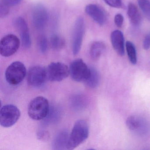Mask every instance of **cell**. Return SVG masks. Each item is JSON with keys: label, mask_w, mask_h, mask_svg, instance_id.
Masks as SVG:
<instances>
[{"label": "cell", "mask_w": 150, "mask_h": 150, "mask_svg": "<svg viewBox=\"0 0 150 150\" xmlns=\"http://www.w3.org/2000/svg\"><path fill=\"white\" fill-rule=\"evenodd\" d=\"M89 135L88 124L85 120H78L74 124L69 135L67 150L75 149L86 140Z\"/></svg>", "instance_id": "cell-1"}, {"label": "cell", "mask_w": 150, "mask_h": 150, "mask_svg": "<svg viewBox=\"0 0 150 150\" xmlns=\"http://www.w3.org/2000/svg\"><path fill=\"white\" fill-rule=\"evenodd\" d=\"M50 110L49 101L43 96L35 97L28 106V115L31 119L37 121L45 119Z\"/></svg>", "instance_id": "cell-2"}, {"label": "cell", "mask_w": 150, "mask_h": 150, "mask_svg": "<svg viewBox=\"0 0 150 150\" xmlns=\"http://www.w3.org/2000/svg\"><path fill=\"white\" fill-rule=\"evenodd\" d=\"M27 75V69L23 63L16 61L12 63L6 69L5 73L7 82L16 86L21 83Z\"/></svg>", "instance_id": "cell-3"}, {"label": "cell", "mask_w": 150, "mask_h": 150, "mask_svg": "<svg viewBox=\"0 0 150 150\" xmlns=\"http://www.w3.org/2000/svg\"><path fill=\"white\" fill-rule=\"evenodd\" d=\"M21 116L20 110L15 105H4L0 110V124L5 128H8L15 124Z\"/></svg>", "instance_id": "cell-4"}, {"label": "cell", "mask_w": 150, "mask_h": 150, "mask_svg": "<svg viewBox=\"0 0 150 150\" xmlns=\"http://www.w3.org/2000/svg\"><path fill=\"white\" fill-rule=\"evenodd\" d=\"M69 71L72 79L77 82L86 81L91 73L90 67L80 59H75L71 63Z\"/></svg>", "instance_id": "cell-5"}, {"label": "cell", "mask_w": 150, "mask_h": 150, "mask_svg": "<svg viewBox=\"0 0 150 150\" xmlns=\"http://www.w3.org/2000/svg\"><path fill=\"white\" fill-rule=\"evenodd\" d=\"M47 80L52 82L62 81L70 74L69 68L61 62H52L46 67Z\"/></svg>", "instance_id": "cell-6"}, {"label": "cell", "mask_w": 150, "mask_h": 150, "mask_svg": "<svg viewBox=\"0 0 150 150\" xmlns=\"http://www.w3.org/2000/svg\"><path fill=\"white\" fill-rule=\"evenodd\" d=\"M21 42L14 35H8L0 41V53L4 57H8L14 54L19 49Z\"/></svg>", "instance_id": "cell-7"}, {"label": "cell", "mask_w": 150, "mask_h": 150, "mask_svg": "<svg viewBox=\"0 0 150 150\" xmlns=\"http://www.w3.org/2000/svg\"><path fill=\"white\" fill-rule=\"evenodd\" d=\"M28 82L33 87L42 86L47 80L46 68L41 66L30 67L28 73Z\"/></svg>", "instance_id": "cell-8"}, {"label": "cell", "mask_w": 150, "mask_h": 150, "mask_svg": "<svg viewBox=\"0 0 150 150\" xmlns=\"http://www.w3.org/2000/svg\"><path fill=\"white\" fill-rule=\"evenodd\" d=\"M126 124L130 130L140 136H145L149 131V125L147 121L139 116L129 117L126 120Z\"/></svg>", "instance_id": "cell-9"}, {"label": "cell", "mask_w": 150, "mask_h": 150, "mask_svg": "<svg viewBox=\"0 0 150 150\" xmlns=\"http://www.w3.org/2000/svg\"><path fill=\"white\" fill-rule=\"evenodd\" d=\"M85 25L84 21L81 17L77 19L74 28L72 37V52L74 55L79 54L81 48L84 36Z\"/></svg>", "instance_id": "cell-10"}, {"label": "cell", "mask_w": 150, "mask_h": 150, "mask_svg": "<svg viewBox=\"0 0 150 150\" xmlns=\"http://www.w3.org/2000/svg\"><path fill=\"white\" fill-rule=\"evenodd\" d=\"M48 19V14L45 8L41 4L34 7L32 12V20L35 28L38 30L45 28Z\"/></svg>", "instance_id": "cell-11"}, {"label": "cell", "mask_w": 150, "mask_h": 150, "mask_svg": "<svg viewBox=\"0 0 150 150\" xmlns=\"http://www.w3.org/2000/svg\"><path fill=\"white\" fill-rule=\"evenodd\" d=\"M15 24L21 35L22 44L23 48H29L31 46V38L26 21L22 17H18L16 20Z\"/></svg>", "instance_id": "cell-12"}, {"label": "cell", "mask_w": 150, "mask_h": 150, "mask_svg": "<svg viewBox=\"0 0 150 150\" xmlns=\"http://www.w3.org/2000/svg\"><path fill=\"white\" fill-rule=\"evenodd\" d=\"M85 11L96 23L100 25L104 24L107 21V16L100 7L95 4H89L86 6Z\"/></svg>", "instance_id": "cell-13"}, {"label": "cell", "mask_w": 150, "mask_h": 150, "mask_svg": "<svg viewBox=\"0 0 150 150\" xmlns=\"http://www.w3.org/2000/svg\"><path fill=\"white\" fill-rule=\"evenodd\" d=\"M111 44L115 51L118 55L123 56L125 54V39L123 34L119 30H114L110 35Z\"/></svg>", "instance_id": "cell-14"}, {"label": "cell", "mask_w": 150, "mask_h": 150, "mask_svg": "<svg viewBox=\"0 0 150 150\" xmlns=\"http://www.w3.org/2000/svg\"><path fill=\"white\" fill-rule=\"evenodd\" d=\"M69 133L67 131H62L55 137L52 144L53 150H67Z\"/></svg>", "instance_id": "cell-15"}, {"label": "cell", "mask_w": 150, "mask_h": 150, "mask_svg": "<svg viewBox=\"0 0 150 150\" xmlns=\"http://www.w3.org/2000/svg\"><path fill=\"white\" fill-rule=\"evenodd\" d=\"M106 49V45L102 42H95L93 43L90 47V55L94 60L100 58Z\"/></svg>", "instance_id": "cell-16"}, {"label": "cell", "mask_w": 150, "mask_h": 150, "mask_svg": "<svg viewBox=\"0 0 150 150\" xmlns=\"http://www.w3.org/2000/svg\"><path fill=\"white\" fill-rule=\"evenodd\" d=\"M128 16L133 25L137 26L141 22V16L137 7L134 4L129 3L128 5Z\"/></svg>", "instance_id": "cell-17"}, {"label": "cell", "mask_w": 150, "mask_h": 150, "mask_svg": "<svg viewBox=\"0 0 150 150\" xmlns=\"http://www.w3.org/2000/svg\"><path fill=\"white\" fill-rule=\"evenodd\" d=\"M91 73L89 78L85 81L87 86L90 88H94L98 86L100 81L99 72L94 67H90Z\"/></svg>", "instance_id": "cell-18"}, {"label": "cell", "mask_w": 150, "mask_h": 150, "mask_svg": "<svg viewBox=\"0 0 150 150\" xmlns=\"http://www.w3.org/2000/svg\"><path fill=\"white\" fill-rule=\"evenodd\" d=\"M125 49L130 62L132 64H136L137 61V57L135 45L132 42L127 41L125 43Z\"/></svg>", "instance_id": "cell-19"}, {"label": "cell", "mask_w": 150, "mask_h": 150, "mask_svg": "<svg viewBox=\"0 0 150 150\" xmlns=\"http://www.w3.org/2000/svg\"><path fill=\"white\" fill-rule=\"evenodd\" d=\"M50 43L52 49L59 50L64 48L65 42L63 38L57 35H53L50 38Z\"/></svg>", "instance_id": "cell-20"}, {"label": "cell", "mask_w": 150, "mask_h": 150, "mask_svg": "<svg viewBox=\"0 0 150 150\" xmlns=\"http://www.w3.org/2000/svg\"><path fill=\"white\" fill-rule=\"evenodd\" d=\"M71 105L75 110H80L83 108L86 105V99L81 95H76L72 98Z\"/></svg>", "instance_id": "cell-21"}, {"label": "cell", "mask_w": 150, "mask_h": 150, "mask_svg": "<svg viewBox=\"0 0 150 150\" xmlns=\"http://www.w3.org/2000/svg\"><path fill=\"white\" fill-rule=\"evenodd\" d=\"M137 1L145 16L150 21V0H137Z\"/></svg>", "instance_id": "cell-22"}, {"label": "cell", "mask_w": 150, "mask_h": 150, "mask_svg": "<svg viewBox=\"0 0 150 150\" xmlns=\"http://www.w3.org/2000/svg\"><path fill=\"white\" fill-rule=\"evenodd\" d=\"M39 49L42 53H45L48 50V42L44 36H42L38 40Z\"/></svg>", "instance_id": "cell-23"}, {"label": "cell", "mask_w": 150, "mask_h": 150, "mask_svg": "<svg viewBox=\"0 0 150 150\" xmlns=\"http://www.w3.org/2000/svg\"><path fill=\"white\" fill-rule=\"evenodd\" d=\"M104 2L109 6L116 8H119L122 6V0H103Z\"/></svg>", "instance_id": "cell-24"}, {"label": "cell", "mask_w": 150, "mask_h": 150, "mask_svg": "<svg viewBox=\"0 0 150 150\" xmlns=\"http://www.w3.org/2000/svg\"><path fill=\"white\" fill-rule=\"evenodd\" d=\"M8 7L9 6L1 2V6H0V16L1 18L5 17L8 13L9 12Z\"/></svg>", "instance_id": "cell-25"}, {"label": "cell", "mask_w": 150, "mask_h": 150, "mask_svg": "<svg viewBox=\"0 0 150 150\" xmlns=\"http://www.w3.org/2000/svg\"><path fill=\"white\" fill-rule=\"evenodd\" d=\"M115 24L118 28H121L123 25L124 22V17L121 14L116 15L114 19Z\"/></svg>", "instance_id": "cell-26"}, {"label": "cell", "mask_w": 150, "mask_h": 150, "mask_svg": "<svg viewBox=\"0 0 150 150\" xmlns=\"http://www.w3.org/2000/svg\"><path fill=\"white\" fill-rule=\"evenodd\" d=\"M22 0H2L1 2L8 6H13L20 4Z\"/></svg>", "instance_id": "cell-27"}, {"label": "cell", "mask_w": 150, "mask_h": 150, "mask_svg": "<svg viewBox=\"0 0 150 150\" xmlns=\"http://www.w3.org/2000/svg\"><path fill=\"white\" fill-rule=\"evenodd\" d=\"M143 47L145 50H148L150 48V32L146 36L144 39Z\"/></svg>", "instance_id": "cell-28"}, {"label": "cell", "mask_w": 150, "mask_h": 150, "mask_svg": "<svg viewBox=\"0 0 150 150\" xmlns=\"http://www.w3.org/2000/svg\"><path fill=\"white\" fill-rule=\"evenodd\" d=\"M48 136V133L45 132L41 131L38 133V137L41 139H45Z\"/></svg>", "instance_id": "cell-29"}]
</instances>
